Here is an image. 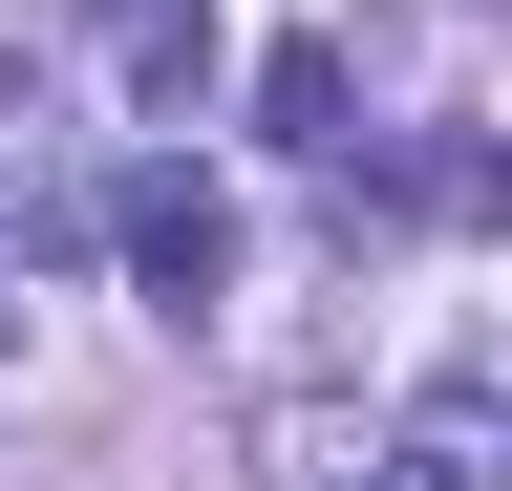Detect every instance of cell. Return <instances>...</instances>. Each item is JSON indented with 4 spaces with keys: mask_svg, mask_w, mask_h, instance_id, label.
<instances>
[{
    "mask_svg": "<svg viewBox=\"0 0 512 491\" xmlns=\"http://www.w3.org/2000/svg\"><path fill=\"white\" fill-rule=\"evenodd\" d=\"M107 257L192 321V299L235 278V193H214V171H171V150H150V171H107Z\"/></svg>",
    "mask_w": 512,
    "mask_h": 491,
    "instance_id": "6da1fadb",
    "label": "cell"
},
{
    "mask_svg": "<svg viewBox=\"0 0 512 491\" xmlns=\"http://www.w3.org/2000/svg\"><path fill=\"white\" fill-rule=\"evenodd\" d=\"M384 491H512V321H491V342L427 385V427L384 449Z\"/></svg>",
    "mask_w": 512,
    "mask_h": 491,
    "instance_id": "7a4b0ae2",
    "label": "cell"
},
{
    "mask_svg": "<svg viewBox=\"0 0 512 491\" xmlns=\"http://www.w3.org/2000/svg\"><path fill=\"white\" fill-rule=\"evenodd\" d=\"M256 491H384L363 406H342V385H278V406H256Z\"/></svg>",
    "mask_w": 512,
    "mask_h": 491,
    "instance_id": "3957f363",
    "label": "cell"
},
{
    "mask_svg": "<svg viewBox=\"0 0 512 491\" xmlns=\"http://www.w3.org/2000/svg\"><path fill=\"white\" fill-rule=\"evenodd\" d=\"M107 86L128 107H192L214 86V0H107Z\"/></svg>",
    "mask_w": 512,
    "mask_h": 491,
    "instance_id": "277c9868",
    "label": "cell"
},
{
    "mask_svg": "<svg viewBox=\"0 0 512 491\" xmlns=\"http://www.w3.org/2000/svg\"><path fill=\"white\" fill-rule=\"evenodd\" d=\"M342 43H278V65H256V129H278V150H320V171H342Z\"/></svg>",
    "mask_w": 512,
    "mask_h": 491,
    "instance_id": "5b68a950",
    "label": "cell"
},
{
    "mask_svg": "<svg viewBox=\"0 0 512 491\" xmlns=\"http://www.w3.org/2000/svg\"><path fill=\"white\" fill-rule=\"evenodd\" d=\"M43 235H64V214H43V171H22V129H0V278H22Z\"/></svg>",
    "mask_w": 512,
    "mask_h": 491,
    "instance_id": "8992f818",
    "label": "cell"
},
{
    "mask_svg": "<svg viewBox=\"0 0 512 491\" xmlns=\"http://www.w3.org/2000/svg\"><path fill=\"white\" fill-rule=\"evenodd\" d=\"M0 385H22V321H0Z\"/></svg>",
    "mask_w": 512,
    "mask_h": 491,
    "instance_id": "52a82bcc",
    "label": "cell"
}]
</instances>
